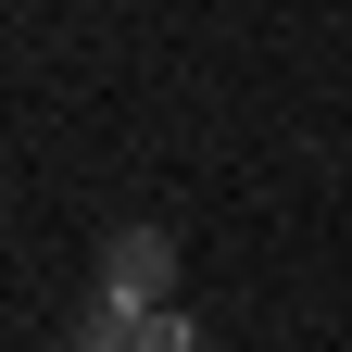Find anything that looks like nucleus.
I'll return each instance as SVG.
<instances>
[{"label":"nucleus","instance_id":"f03ea898","mask_svg":"<svg viewBox=\"0 0 352 352\" xmlns=\"http://www.w3.org/2000/svg\"><path fill=\"white\" fill-rule=\"evenodd\" d=\"M76 352H139V315H126V302H88V327H76Z\"/></svg>","mask_w":352,"mask_h":352},{"label":"nucleus","instance_id":"7ed1b4c3","mask_svg":"<svg viewBox=\"0 0 352 352\" xmlns=\"http://www.w3.org/2000/svg\"><path fill=\"white\" fill-rule=\"evenodd\" d=\"M139 352H189V315H176V302H164V315H139Z\"/></svg>","mask_w":352,"mask_h":352},{"label":"nucleus","instance_id":"f257e3e1","mask_svg":"<svg viewBox=\"0 0 352 352\" xmlns=\"http://www.w3.org/2000/svg\"><path fill=\"white\" fill-rule=\"evenodd\" d=\"M101 302H126V315H164V302H176V239H164V227H126V239L101 252Z\"/></svg>","mask_w":352,"mask_h":352}]
</instances>
